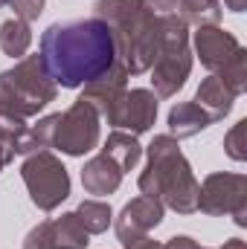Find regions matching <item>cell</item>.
I'll use <instances>...</instances> for the list:
<instances>
[{"mask_svg": "<svg viewBox=\"0 0 247 249\" xmlns=\"http://www.w3.org/2000/svg\"><path fill=\"white\" fill-rule=\"evenodd\" d=\"M224 151L230 160L236 162H245L247 160V119L236 122L227 133H224Z\"/></svg>", "mask_w": 247, "mask_h": 249, "instance_id": "22", "label": "cell"}, {"mask_svg": "<svg viewBox=\"0 0 247 249\" xmlns=\"http://www.w3.org/2000/svg\"><path fill=\"white\" fill-rule=\"evenodd\" d=\"M0 145H6L15 157H29L35 151H41L32 136V127H26L21 116H12L3 107H0Z\"/></svg>", "mask_w": 247, "mask_h": 249, "instance_id": "15", "label": "cell"}, {"mask_svg": "<svg viewBox=\"0 0 247 249\" xmlns=\"http://www.w3.org/2000/svg\"><path fill=\"white\" fill-rule=\"evenodd\" d=\"M166 249H209V247H201L198 241H192L189 235H175L166 241Z\"/></svg>", "mask_w": 247, "mask_h": 249, "instance_id": "25", "label": "cell"}, {"mask_svg": "<svg viewBox=\"0 0 247 249\" xmlns=\"http://www.w3.org/2000/svg\"><path fill=\"white\" fill-rule=\"evenodd\" d=\"M233 102L236 96L230 93V87L218 78V75H206L195 93V105L212 119V122H221L230 110H233Z\"/></svg>", "mask_w": 247, "mask_h": 249, "instance_id": "14", "label": "cell"}, {"mask_svg": "<svg viewBox=\"0 0 247 249\" xmlns=\"http://www.w3.org/2000/svg\"><path fill=\"white\" fill-rule=\"evenodd\" d=\"M29 44H32V29L26 20L9 18L0 23V50L9 58H23L29 53Z\"/></svg>", "mask_w": 247, "mask_h": 249, "instance_id": "19", "label": "cell"}, {"mask_svg": "<svg viewBox=\"0 0 247 249\" xmlns=\"http://www.w3.org/2000/svg\"><path fill=\"white\" fill-rule=\"evenodd\" d=\"M123 249H166V244H160V241H154V238L143 235V238H134V241L123 244Z\"/></svg>", "mask_w": 247, "mask_h": 249, "instance_id": "26", "label": "cell"}, {"mask_svg": "<svg viewBox=\"0 0 247 249\" xmlns=\"http://www.w3.org/2000/svg\"><path fill=\"white\" fill-rule=\"evenodd\" d=\"M76 217H79V223L84 226L87 235H102L114 223V209L105 200H82L79 209H76Z\"/></svg>", "mask_w": 247, "mask_h": 249, "instance_id": "20", "label": "cell"}, {"mask_svg": "<svg viewBox=\"0 0 247 249\" xmlns=\"http://www.w3.org/2000/svg\"><path fill=\"white\" fill-rule=\"evenodd\" d=\"M44 3H47V0H9L15 18H21V20H26V23L38 20V18L44 15Z\"/></svg>", "mask_w": 247, "mask_h": 249, "instance_id": "24", "label": "cell"}, {"mask_svg": "<svg viewBox=\"0 0 247 249\" xmlns=\"http://www.w3.org/2000/svg\"><path fill=\"white\" fill-rule=\"evenodd\" d=\"M221 249H247V244L242 241V238H230V241H224Z\"/></svg>", "mask_w": 247, "mask_h": 249, "instance_id": "29", "label": "cell"}, {"mask_svg": "<svg viewBox=\"0 0 247 249\" xmlns=\"http://www.w3.org/2000/svg\"><path fill=\"white\" fill-rule=\"evenodd\" d=\"M157 122V96L145 87H134L125 93V102L120 107V116H117V124L125 133H148Z\"/></svg>", "mask_w": 247, "mask_h": 249, "instance_id": "12", "label": "cell"}, {"mask_svg": "<svg viewBox=\"0 0 247 249\" xmlns=\"http://www.w3.org/2000/svg\"><path fill=\"white\" fill-rule=\"evenodd\" d=\"M50 223H53V244H56V249H87L90 235L79 223L76 212H64L62 217H56Z\"/></svg>", "mask_w": 247, "mask_h": 249, "instance_id": "18", "label": "cell"}, {"mask_svg": "<svg viewBox=\"0 0 247 249\" xmlns=\"http://www.w3.org/2000/svg\"><path fill=\"white\" fill-rule=\"evenodd\" d=\"M3 6H9V0H0V9H3Z\"/></svg>", "mask_w": 247, "mask_h": 249, "instance_id": "30", "label": "cell"}, {"mask_svg": "<svg viewBox=\"0 0 247 249\" xmlns=\"http://www.w3.org/2000/svg\"><path fill=\"white\" fill-rule=\"evenodd\" d=\"M198 209L212 217L233 214L236 226H247V177L233 171L206 174L198 191Z\"/></svg>", "mask_w": 247, "mask_h": 249, "instance_id": "8", "label": "cell"}, {"mask_svg": "<svg viewBox=\"0 0 247 249\" xmlns=\"http://www.w3.org/2000/svg\"><path fill=\"white\" fill-rule=\"evenodd\" d=\"M195 55L209 75H218L230 87L236 99L247 93V50L233 32L221 26H201L195 32Z\"/></svg>", "mask_w": 247, "mask_h": 249, "instance_id": "6", "label": "cell"}, {"mask_svg": "<svg viewBox=\"0 0 247 249\" xmlns=\"http://www.w3.org/2000/svg\"><path fill=\"white\" fill-rule=\"evenodd\" d=\"M23 186L29 191V200L41 212H56L70 197V174L64 162L53 151H35L21 165Z\"/></svg>", "mask_w": 247, "mask_h": 249, "instance_id": "7", "label": "cell"}, {"mask_svg": "<svg viewBox=\"0 0 247 249\" xmlns=\"http://www.w3.org/2000/svg\"><path fill=\"white\" fill-rule=\"evenodd\" d=\"M181 6V18L186 20V26H218L221 20V3L218 0H178Z\"/></svg>", "mask_w": 247, "mask_h": 249, "instance_id": "21", "label": "cell"}, {"mask_svg": "<svg viewBox=\"0 0 247 249\" xmlns=\"http://www.w3.org/2000/svg\"><path fill=\"white\" fill-rule=\"evenodd\" d=\"M224 6H227L230 12H245V9H247V0H224Z\"/></svg>", "mask_w": 247, "mask_h": 249, "instance_id": "28", "label": "cell"}, {"mask_svg": "<svg viewBox=\"0 0 247 249\" xmlns=\"http://www.w3.org/2000/svg\"><path fill=\"white\" fill-rule=\"evenodd\" d=\"M23 249H56V244H53V223L41 220L38 226H32L29 235L23 238Z\"/></svg>", "mask_w": 247, "mask_h": 249, "instance_id": "23", "label": "cell"}, {"mask_svg": "<svg viewBox=\"0 0 247 249\" xmlns=\"http://www.w3.org/2000/svg\"><path fill=\"white\" fill-rule=\"evenodd\" d=\"M99 113L87 102L76 99L64 113H59L50 148H59L67 157H84L99 145Z\"/></svg>", "mask_w": 247, "mask_h": 249, "instance_id": "9", "label": "cell"}, {"mask_svg": "<svg viewBox=\"0 0 247 249\" xmlns=\"http://www.w3.org/2000/svg\"><path fill=\"white\" fill-rule=\"evenodd\" d=\"M93 18L111 26L117 55L128 75H143L151 70L160 41V15L145 0H96Z\"/></svg>", "mask_w": 247, "mask_h": 249, "instance_id": "2", "label": "cell"}, {"mask_svg": "<svg viewBox=\"0 0 247 249\" xmlns=\"http://www.w3.org/2000/svg\"><path fill=\"white\" fill-rule=\"evenodd\" d=\"M145 154H148V165L137 180L140 194L160 200L163 206H169L178 214L198 212L201 183L192 174V165L181 151V142L169 133H160L151 139Z\"/></svg>", "mask_w": 247, "mask_h": 249, "instance_id": "3", "label": "cell"}, {"mask_svg": "<svg viewBox=\"0 0 247 249\" xmlns=\"http://www.w3.org/2000/svg\"><path fill=\"white\" fill-rule=\"evenodd\" d=\"M166 124H169V136H175V139L181 142V139L198 136L201 130H206V127L212 124V119H209L195 102H178V105L169 110Z\"/></svg>", "mask_w": 247, "mask_h": 249, "instance_id": "16", "label": "cell"}, {"mask_svg": "<svg viewBox=\"0 0 247 249\" xmlns=\"http://www.w3.org/2000/svg\"><path fill=\"white\" fill-rule=\"evenodd\" d=\"M59 84L50 78L41 55H23L15 67L0 72V107L12 116H38L50 102H56Z\"/></svg>", "mask_w": 247, "mask_h": 249, "instance_id": "4", "label": "cell"}, {"mask_svg": "<svg viewBox=\"0 0 247 249\" xmlns=\"http://www.w3.org/2000/svg\"><path fill=\"white\" fill-rule=\"evenodd\" d=\"M125 93H128V72H125L123 64L117 61L108 72H102L99 78L87 81L79 99L87 102L99 113V119H105L114 127L117 116H120V107H123V102H125Z\"/></svg>", "mask_w": 247, "mask_h": 249, "instance_id": "10", "label": "cell"}, {"mask_svg": "<svg viewBox=\"0 0 247 249\" xmlns=\"http://www.w3.org/2000/svg\"><path fill=\"white\" fill-rule=\"evenodd\" d=\"M38 55L50 78L64 90L84 87L120 61L114 32L99 18L47 26L38 41Z\"/></svg>", "mask_w": 247, "mask_h": 249, "instance_id": "1", "label": "cell"}, {"mask_svg": "<svg viewBox=\"0 0 247 249\" xmlns=\"http://www.w3.org/2000/svg\"><path fill=\"white\" fill-rule=\"evenodd\" d=\"M123 171L114 160H108L105 154H96L84 162L82 168V186L87 194H96V197H108L114 194L117 188L123 186Z\"/></svg>", "mask_w": 247, "mask_h": 249, "instance_id": "13", "label": "cell"}, {"mask_svg": "<svg viewBox=\"0 0 247 249\" xmlns=\"http://www.w3.org/2000/svg\"><path fill=\"white\" fill-rule=\"evenodd\" d=\"M157 15H169V12H175L178 9V0H145Z\"/></svg>", "mask_w": 247, "mask_h": 249, "instance_id": "27", "label": "cell"}, {"mask_svg": "<svg viewBox=\"0 0 247 249\" xmlns=\"http://www.w3.org/2000/svg\"><path fill=\"white\" fill-rule=\"evenodd\" d=\"M163 214H166V206L160 200H154V197H145V194H140L131 203H125L117 223H114L120 244H128V241L143 238L151 229H157L163 223Z\"/></svg>", "mask_w": 247, "mask_h": 249, "instance_id": "11", "label": "cell"}, {"mask_svg": "<svg viewBox=\"0 0 247 249\" xmlns=\"http://www.w3.org/2000/svg\"><path fill=\"white\" fill-rule=\"evenodd\" d=\"M102 154H105L108 160H114L123 174H128V171H134L137 162L143 160V145L137 142L134 133H125V130L117 127V130L108 133V139H105V145H102Z\"/></svg>", "mask_w": 247, "mask_h": 249, "instance_id": "17", "label": "cell"}, {"mask_svg": "<svg viewBox=\"0 0 247 249\" xmlns=\"http://www.w3.org/2000/svg\"><path fill=\"white\" fill-rule=\"evenodd\" d=\"M151 93L157 99H172L184 90L192 72V47H189V26L178 12L160 15V41L157 55L151 64Z\"/></svg>", "mask_w": 247, "mask_h": 249, "instance_id": "5", "label": "cell"}]
</instances>
